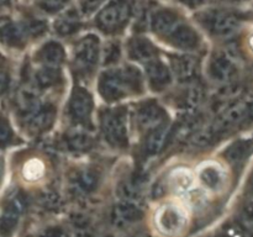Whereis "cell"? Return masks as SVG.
I'll use <instances>...</instances> for the list:
<instances>
[{
	"label": "cell",
	"mask_w": 253,
	"mask_h": 237,
	"mask_svg": "<svg viewBox=\"0 0 253 237\" xmlns=\"http://www.w3.org/2000/svg\"><path fill=\"white\" fill-rule=\"evenodd\" d=\"M174 71L177 72L180 78H188L193 74L194 71V63L189 58H180L174 62Z\"/></svg>",
	"instance_id": "cell-24"
},
{
	"label": "cell",
	"mask_w": 253,
	"mask_h": 237,
	"mask_svg": "<svg viewBox=\"0 0 253 237\" xmlns=\"http://www.w3.org/2000/svg\"><path fill=\"white\" fill-rule=\"evenodd\" d=\"M103 128L110 142L120 143L125 141V125L123 118L116 114H109L104 118Z\"/></svg>",
	"instance_id": "cell-12"
},
{
	"label": "cell",
	"mask_w": 253,
	"mask_h": 237,
	"mask_svg": "<svg viewBox=\"0 0 253 237\" xmlns=\"http://www.w3.org/2000/svg\"><path fill=\"white\" fill-rule=\"evenodd\" d=\"M130 81L126 78V74L115 72L108 73L101 80V93L108 99H118L126 94Z\"/></svg>",
	"instance_id": "cell-6"
},
{
	"label": "cell",
	"mask_w": 253,
	"mask_h": 237,
	"mask_svg": "<svg viewBox=\"0 0 253 237\" xmlns=\"http://www.w3.org/2000/svg\"><path fill=\"white\" fill-rule=\"evenodd\" d=\"M198 178L207 189L217 192L225 185L226 173L219 163L207 162L203 163L198 169Z\"/></svg>",
	"instance_id": "cell-4"
},
{
	"label": "cell",
	"mask_w": 253,
	"mask_h": 237,
	"mask_svg": "<svg viewBox=\"0 0 253 237\" xmlns=\"http://www.w3.org/2000/svg\"><path fill=\"white\" fill-rule=\"evenodd\" d=\"M52 120V111L40 110L31 116V126L34 128H43Z\"/></svg>",
	"instance_id": "cell-26"
},
{
	"label": "cell",
	"mask_w": 253,
	"mask_h": 237,
	"mask_svg": "<svg viewBox=\"0 0 253 237\" xmlns=\"http://www.w3.org/2000/svg\"><path fill=\"white\" fill-rule=\"evenodd\" d=\"M25 31L20 25L7 17L0 19V41L7 46H19L24 41Z\"/></svg>",
	"instance_id": "cell-11"
},
{
	"label": "cell",
	"mask_w": 253,
	"mask_h": 237,
	"mask_svg": "<svg viewBox=\"0 0 253 237\" xmlns=\"http://www.w3.org/2000/svg\"><path fill=\"white\" fill-rule=\"evenodd\" d=\"M148 76L153 83L165 84L169 80V73L167 68L160 62H152L148 66Z\"/></svg>",
	"instance_id": "cell-22"
},
{
	"label": "cell",
	"mask_w": 253,
	"mask_h": 237,
	"mask_svg": "<svg viewBox=\"0 0 253 237\" xmlns=\"http://www.w3.org/2000/svg\"><path fill=\"white\" fill-rule=\"evenodd\" d=\"M22 210H24V202L20 198H14L10 200L0 217V235L1 236L7 237L15 231Z\"/></svg>",
	"instance_id": "cell-5"
},
{
	"label": "cell",
	"mask_w": 253,
	"mask_h": 237,
	"mask_svg": "<svg viewBox=\"0 0 253 237\" xmlns=\"http://www.w3.org/2000/svg\"><path fill=\"white\" fill-rule=\"evenodd\" d=\"M71 143L74 146V148H78V150H82V148L88 147L89 145V138L86 136L77 135L74 136L71 140Z\"/></svg>",
	"instance_id": "cell-32"
},
{
	"label": "cell",
	"mask_w": 253,
	"mask_h": 237,
	"mask_svg": "<svg viewBox=\"0 0 253 237\" xmlns=\"http://www.w3.org/2000/svg\"><path fill=\"white\" fill-rule=\"evenodd\" d=\"M182 24L175 12L170 10H161L156 12L152 19V27L160 35H172L177 27Z\"/></svg>",
	"instance_id": "cell-9"
},
{
	"label": "cell",
	"mask_w": 253,
	"mask_h": 237,
	"mask_svg": "<svg viewBox=\"0 0 253 237\" xmlns=\"http://www.w3.org/2000/svg\"><path fill=\"white\" fill-rule=\"evenodd\" d=\"M10 2V0H0V9H1L2 6H5V5H7Z\"/></svg>",
	"instance_id": "cell-40"
},
{
	"label": "cell",
	"mask_w": 253,
	"mask_h": 237,
	"mask_svg": "<svg viewBox=\"0 0 253 237\" xmlns=\"http://www.w3.org/2000/svg\"><path fill=\"white\" fill-rule=\"evenodd\" d=\"M91 110V99L84 90L76 91L71 103V111L73 116L79 120H83L89 115Z\"/></svg>",
	"instance_id": "cell-14"
},
{
	"label": "cell",
	"mask_w": 253,
	"mask_h": 237,
	"mask_svg": "<svg viewBox=\"0 0 253 237\" xmlns=\"http://www.w3.org/2000/svg\"><path fill=\"white\" fill-rule=\"evenodd\" d=\"M249 49H250V52L253 54V34L249 37Z\"/></svg>",
	"instance_id": "cell-39"
},
{
	"label": "cell",
	"mask_w": 253,
	"mask_h": 237,
	"mask_svg": "<svg viewBox=\"0 0 253 237\" xmlns=\"http://www.w3.org/2000/svg\"><path fill=\"white\" fill-rule=\"evenodd\" d=\"M133 57L141 61L150 62L151 59L155 57V52H153L152 47L147 41H135L132 43V48H131Z\"/></svg>",
	"instance_id": "cell-23"
},
{
	"label": "cell",
	"mask_w": 253,
	"mask_h": 237,
	"mask_svg": "<svg viewBox=\"0 0 253 237\" xmlns=\"http://www.w3.org/2000/svg\"><path fill=\"white\" fill-rule=\"evenodd\" d=\"M0 175H1V162H0Z\"/></svg>",
	"instance_id": "cell-43"
},
{
	"label": "cell",
	"mask_w": 253,
	"mask_h": 237,
	"mask_svg": "<svg viewBox=\"0 0 253 237\" xmlns=\"http://www.w3.org/2000/svg\"><path fill=\"white\" fill-rule=\"evenodd\" d=\"M170 39H172L173 43L182 47V48H192V47L197 46L198 43V36L194 30L183 24H180L177 27V30L170 35Z\"/></svg>",
	"instance_id": "cell-15"
},
{
	"label": "cell",
	"mask_w": 253,
	"mask_h": 237,
	"mask_svg": "<svg viewBox=\"0 0 253 237\" xmlns=\"http://www.w3.org/2000/svg\"><path fill=\"white\" fill-rule=\"evenodd\" d=\"M133 237H148L147 235H145V234H138V235H136V236H133Z\"/></svg>",
	"instance_id": "cell-42"
},
{
	"label": "cell",
	"mask_w": 253,
	"mask_h": 237,
	"mask_svg": "<svg viewBox=\"0 0 253 237\" xmlns=\"http://www.w3.org/2000/svg\"><path fill=\"white\" fill-rule=\"evenodd\" d=\"M163 118V113L158 106L156 105H148L146 106L143 110L140 111L138 115V122L142 127H155V126L160 125L161 121Z\"/></svg>",
	"instance_id": "cell-17"
},
{
	"label": "cell",
	"mask_w": 253,
	"mask_h": 237,
	"mask_svg": "<svg viewBox=\"0 0 253 237\" xmlns=\"http://www.w3.org/2000/svg\"><path fill=\"white\" fill-rule=\"evenodd\" d=\"M104 0H81V7L85 14H90L94 10L98 9L99 5Z\"/></svg>",
	"instance_id": "cell-31"
},
{
	"label": "cell",
	"mask_w": 253,
	"mask_h": 237,
	"mask_svg": "<svg viewBox=\"0 0 253 237\" xmlns=\"http://www.w3.org/2000/svg\"><path fill=\"white\" fill-rule=\"evenodd\" d=\"M131 16L130 0H113L96 17L98 26L106 32L121 29Z\"/></svg>",
	"instance_id": "cell-2"
},
{
	"label": "cell",
	"mask_w": 253,
	"mask_h": 237,
	"mask_svg": "<svg viewBox=\"0 0 253 237\" xmlns=\"http://www.w3.org/2000/svg\"><path fill=\"white\" fill-rule=\"evenodd\" d=\"M10 140H11V128L5 118H0V146L6 145Z\"/></svg>",
	"instance_id": "cell-29"
},
{
	"label": "cell",
	"mask_w": 253,
	"mask_h": 237,
	"mask_svg": "<svg viewBox=\"0 0 253 237\" xmlns=\"http://www.w3.org/2000/svg\"><path fill=\"white\" fill-rule=\"evenodd\" d=\"M188 215L184 207L179 204L168 202L162 205L155 215V224L158 231L168 237L179 235L185 229Z\"/></svg>",
	"instance_id": "cell-1"
},
{
	"label": "cell",
	"mask_w": 253,
	"mask_h": 237,
	"mask_svg": "<svg viewBox=\"0 0 253 237\" xmlns=\"http://www.w3.org/2000/svg\"><path fill=\"white\" fill-rule=\"evenodd\" d=\"M219 237H244V235H242V232L240 231L239 229L231 227V229H227L226 231L222 235H220Z\"/></svg>",
	"instance_id": "cell-34"
},
{
	"label": "cell",
	"mask_w": 253,
	"mask_h": 237,
	"mask_svg": "<svg viewBox=\"0 0 253 237\" xmlns=\"http://www.w3.org/2000/svg\"><path fill=\"white\" fill-rule=\"evenodd\" d=\"M168 127L167 126H160L156 128L147 140V151L150 153H156L163 147L166 141V136H167Z\"/></svg>",
	"instance_id": "cell-21"
},
{
	"label": "cell",
	"mask_w": 253,
	"mask_h": 237,
	"mask_svg": "<svg viewBox=\"0 0 253 237\" xmlns=\"http://www.w3.org/2000/svg\"><path fill=\"white\" fill-rule=\"evenodd\" d=\"M67 2H68V0H39V6L43 11L53 14V12L61 11L66 6Z\"/></svg>",
	"instance_id": "cell-27"
},
{
	"label": "cell",
	"mask_w": 253,
	"mask_h": 237,
	"mask_svg": "<svg viewBox=\"0 0 253 237\" xmlns=\"http://www.w3.org/2000/svg\"><path fill=\"white\" fill-rule=\"evenodd\" d=\"M39 80L42 85H48V84L54 83L57 80V73L53 69H44L39 74Z\"/></svg>",
	"instance_id": "cell-30"
},
{
	"label": "cell",
	"mask_w": 253,
	"mask_h": 237,
	"mask_svg": "<svg viewBox=\"0 0 253 237\" xmlns=\"http://www.w3.org/2000/svg\"><path fill=\"white\" fill-rule=\"evenodd\" d=\"M41 59L49 67H54L63 59V49L56 43H49L41 52Z\"/></svg>",
	"instance_id": "cell-20"
},
{
	"label": "cell",
	"mask_w": 253,
	"mask_h": 237,
	"mask_svg": "<svg viewBox=\"0 0 253 237\" xmlns=\"http://www.w3.org/2000/svg\"><path fill=\"white\" fill-rule=\"evenodd\" d=\"M76 237H94V236L88 227H83V229L79 230L78 234L76 235Z\"/></svg>",
	"instance_id": "cell-37"
},
{
	"label": "cell",
	"mask_w": 253,
	"mask_h": 237,
	"mask_svg": "<svg viewBox=\"0 0 253 237\" xmlns=\"http://www.w3.org/2000/svg\"><path fill=\"white\" fill-rule=\"evenodd\" d=\"M7 84H9V78H7V76L4 72H0V94H2L6 90Z\"/></svg>",
	"instance_id": "cell-35"
},
{
	"label": "cell",
	"mask_w": 253,
	"mask_h": 237,
	"mask_svg": "<svg viewBox=\"0 0 253 237\" xmlns=\"http://www.w3.org/2000/svg\"><path fill=\"white\" fill-rule=\"evenodd\" d=\"M240 217H241V221L244 224V226L253 231V199L245 202V205L241 209Z\"/></svg>",
	"instance_id": "cell-28"
},
{
	"label": "cell",
	"mask_w": 253,
	"mask_h": 237,
	"mask_svg": "<svg viewBox=\"0 0 253 237\" xmlns=\"http://www.w3.org/2000/svg\"><path fill=\"white\" fill-rule=\"evenodd\" d=\"M79 25V16L74 10H68L66 14L61 15L56 21V30L61 35H68L76 31Z\"/></svg>",
	"instance_id": "cell-18"
},
{
	"label": "cell",
	"mask_w": 253,
	"mask_h": 237,
	"mask_svg": "<svg viewBox=\"0 0 253 237\" xmlns=\"http://www.w3.org/2000/svg\"><path fill=\"white\" fill-rule=\"evenodd\" d=\"M96 57H98V41H95L93 37L83 40L76 51V63H78L81 68L89 69L95 64Z\"/></svg>",
	"instance_id": "cell-10"
},
{
	"label": "cell",
	"mask_w": 253,
	"mask_h": 237,
	"mask_svg": "<svg viewBox=\"0 0 253 237\" xmlns=\"http://www.w3.org/2000/svg\"><path fill=\"white\" fill-rule=\"evenodd\" d=\"M119 194H120L123 199H125L128 202H131L132 200L140 199V190H138V188L135 184H130V183H125V184L121 185L119 188Z\"/></svg>",
	"instance_id": "cell-25"
},
{
	"label": "cell",
	"mask_w": 253,
	"mask_h": 237,
	"mask_svg": "<svg viewBox=\"0 0 253 237\" xmlns=\"http://www.w3.org/2000/svg\"><path fill=\"white\" fill-rule=\"evenodd\" d=\"M237 68L235 62L227 56H220L212 62L211 73L215 79L219 81H227L234 78L236 74Z\"/></svg>",
	"instance_id": "cell-13"
},
{
	"label": "cell",
	"mask_w": 253,
	"mask_h": 237,
	"mask_svg": "<svg viewBox=\"0 0 253 237\" xmlns=\"http://www.w3.org/2000/svg\"><path fill=\"white\" fill-rule=\"evenodd\" d=\"M250 189H251V192L253 194V173H252L251 178H250Z\"/></svg>",
	"instance_id": "cell-41"
},
{
	"label": "cell",
	"mask_w": 253,
	"mask_h": 237,
	"mask_svg": "<svg viewBox=\"0 0 253 237\" xmlns=\"http://www.w3.org/2000/svg\"><path fill=\"white\" fill-rule=\"evenodd\" d=\"M194 174L187 168H177L168 177V184L170 189L177 194H189L192 190H194Z\"/></svg>",
	"instance_id": "cell-8"
},
{
	"label": "cell",
	"mask_w": 253,
	"mask_h": 237,
	"mask_svg": "<svg viewBox=\"0 0 253 237\" xmlns=\"http://www.w3.org/2000/svg\"><path fill=\"white\" fill-rule=\"evenodd\" d=\"M44 174V164L41 159L32 158L27 160L22 168V175L26 180L34 182V180L40 179Z\"/></svg>",
	"instance_id": "cell-19"
},
{
	"label": "cell",
	"mask_w": 253,
	"mask_h": 237,
	"mask_svg": "<svg viewBox=\"0 0 253 237\" xmlns=\"http://www.w3.org/2000/svg\"><path fill=\"white\" fill-rule=\"evenodd\" d=\"M247 108H249V114H247V123L253 122V99L250 103H247Z\"/></svg>",
	"instance_id": "cell-38"
},
{
	"label": "cell",
	"mask_w": 253,
	"mask_h": 237,
	"mask_svg": "<svg viewBox=\"0 0 253 237\" xmlns=\"http://www.w3.org/2000/svg\"><path fill=\"white\" fill-rule=\"evenodd\" d=\"M142 219V211L133 202H121L113 211V221L116 226L126 227Z\"/></svg>",
	"instance_id": "cell-7"
},
{
	"label": "cell",
	"mask_w": 253,
	"mask_h": 237,
	"mask_svg": "<svg viewBox=\"0 0 253 237\" xmlns=\"http://www.w3.org/2000/svg\"><path fill=\"white\" fill-rule=\"evenodd\" d=\"M203 24L216 36L229 37L241 26V17L231 11L212 10L205 12L203 16Z\"/></svg>",
	"instance_id": "cell-3"
},
{
	"label": "cell",
	"mask_w": 253,
	"mask_h": 237,
	"mask_svg": "<svg viewBox=\"0 0 253 237\" xmlns=\"http://www.w3.org/2000/svg\"><path fill=\"white\" fill-rule=\"evenodd\" d=\"M40 237H67L66 232L62 229L58 227H51V229H47L40 235Z\"/></svg>",
	"instance_id": "cell-33"
},
{
	"label": "cell",
	"mask_w": 253,
	"mask_h": 237,
	"mask_svg": "<svg viewBox=\"0 0 253 237\" xmlns=\"http://www.w3.org/2000/svg\"><path fill=\"white\" fill-rule=\"evenodd\" d=\"M180 1H182L183 4L188 5V6L195 7V6H199V5L204 4L207 0H180Z\"/></svg>",
	"instance_id": "cell-36"
},
{
	"label": "cell",
	"mask_w": 253,
	"mask_h": 237,
	"mask_svg": "<svg viewBox=\"0 0 253 237\" xmlns=\"http://www.w3.org/2000/svg\"><path fill=\"white\" fill-rule=\"evenodd\" d=\"M253 151L252 140H240L235 142L231 147L227 150L226 158L231 163L244 162Z\"/></svg>",
	"instance_id": "cell-16"
}]
</instances>
